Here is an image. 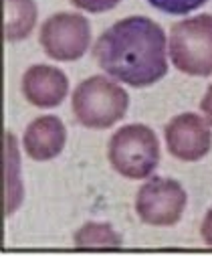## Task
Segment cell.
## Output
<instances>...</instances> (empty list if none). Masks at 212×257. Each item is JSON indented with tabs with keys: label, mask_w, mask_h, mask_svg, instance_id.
<instances>
[{
	"label": "cell",
	"mask_w": 212,
	"mask_h": 257,
	"mask_svg": "<svg viewBox=\"0 0 212 257\" xmlns=\"http://www.w3.org/2000/svg\"><path fill=\"white\" fill-rule=\"evenodd\" d=\"M97 65L117 81L148 87L168 73L166 35L148 17H127L109 27L95 43Z\"/></svg>",
	"instance_id": "1"
},
{
	"label": "cell",
	"mask_w": 212,
	"mask_h": 257,
	"mask_svg": "<svg viewBox=\"0 0 212 257\" xmlns=\"http://www.w3.org/2000/svg\"><path fill=\"white\" fill-rule=\"evenodd\" d=\"M129 105V97L117 83L103 75H93L81 81L71 99L77 121L85 127L103 130L117 123Z\"/></svg>",
	"instance_id": "2"
},
{
	"label": "cell",
	"mask_w": 212,
	"mask_h": 257,
	"mask_svg": "<svg viewBox=\"0 0 212 257\" xmlns=\"http://www.w3.org/2000/svg\"><path fill=\"white\" fill-rule=\"evenodd\" d=\"M111 166L125 178H148L160 162V146L152 127L144 123L123 125L107 146Z\"/></svg>",
	"instance_id": "3"
},
{
	"label": "cell",
	"mask_w": 212,
	"mask_h": 257,
	"mask_svg": "<svg viewBox=\"0 0 212 257\" xmlns=\"http://www.w3.org/2000/svg\"><path fill=\"white\" fill-rule=\"evenodd\" d=\"M170 57L182 73L208 77L212 75V15L184 19L172 27Z\"/></svg>",
	"instance_id": "4"
},
{
	"label": "cell",
	"mask_w": 212,
	"mask_h": 257,
	"mask_svg": "<svg viewBox=\"0 0 212 257\" xmlns=\"http://www.w3.org/2000/svg\"><path fill=\"white\" fill-rule=\"evenodd\" d=\"M39 43L55 61H77L87 53L91 43L89 21L83 15L57 13L43 23Z\"/></svg>",
	"instance_id": "5"
},
{
	"label": "cell",
	"mask_w": 212,
	"mask_h": 257,
	"mask_svg": "<svg viewBox=\"0 0 212 257\" xmlns=\"http://www.w3.org/2000/svg\"><path fill=\"white\" fill-rule=\"evenodd\" d=\"M186 201V190L178 180L156 176L137 190L135 213L146 225L172 227L182 219Z\"/></svg>",
	"instance_id": "6"
},
{
	"label": "cell",
	"mask_w": 212,
	"mask_h": 257,
	"mask_svg": "<svg viewBox=\"0 0 212 257\" xmlns=\"http://www.w3.org/2000/svg\"><path fill=\"white\" fill-rule=\"evenodd\" d=\"M164 136L170 154L184 162L204 158L212 146L210 125L198 113H180L172 117L164 127Z\"/></svg>",
	"instance_id": "7"
},
{
	"label": "cell",
	"mask_w": 212,
	"mask_h": 257,
	"mask_svg": "<svg viewBox=\"0 0 212 257\" xmlns=\"http://www.w3.org/2000/svg\"><path fill=\"white\" fill-rule=\"evenodd\" d=\"M69 91L67 75L51 65H33L23 75V93L37 107L59 105Z\"/></svg>",
	"instance_id": "8"
},
{
	"label": "cell",
	"mask_w": 212,
	"mask_h": 257,
	"mask_svg": "<svg viewBox=\"0 0 212 257\" xmlns=\"http://www.w3.org/2000/svg\"><path fill=\"white\" fill-rule=\"evenodd\" d=\"M67 140L65 125L57 115L37 117L25 132V150L33 160L45 162L61 154Z\"/></svg>",
	"instance_id": "9"
},
{
	"label": "cell",
	"mask_w": 212,
	"mask_h": 257,
	"mask_svg": "<svg viewBox=\"0 0 212 257\" xmlns=\"http://www.w3.org/2000/svg\"><path fill=\"white\" fill-rule=\"evenodd\" d=\"M37 23L35 0H5V37L7 41H21L31 35Z\"/></svg>",
	"instance_id": "10"
},
{
	"label": "cell",
	"mask_w": 212,
	"mask_h": 257,
	"mask_svg": "<svg viewBox=\"0 0 212 257\" xmlns=\"http://www.w3.org/2000/svg\"><path fill=\"white\" fill-rule=\"evenodd\" d=\"M77 247H119L121 237L105 223H87L75 233Z\"/></svg>",
	"instance_id": "11"
},
{
	"label": "cell",
	"mask_w": 212,
	"mask_h": 257,
	"mask_svg": "<svg viewBox=\"0 0 212 257\" xmlns=\"http://www.w3.org/2000/svg\"><path fill=\"white\" fill-rule=\"evenodd\" d=\"M148 3L168 15H188L200 9L206 0H148Z\"/></svg>",
	"instance_id": "12"
},
{
	"label": "cell",
	"mask_w": 212,
	"mask_h": 257,
	"mask_svg": "<svg viewBox=\"0 0 212 257\" xmlns=\"http://www.w3.org/2000/svg\"><path fill=\"white\" fill-rule=\"evenodd\" d=\"M71 5H75L77 9L87 11V13H105L117 7L119 0H71Z\"/></svg>",
	"instance_id": "13"
},
{
	"label": "cell",
	"mask_w": 212,
	"mask_h": 257,
	"mask_svg": "<svg viewBox=\"0 0 212 257\" xmlns=\"http://www.w3.org/2000/svg\"><path fill=\"white\" fill-rule=\"evenodd\" d=\"M200 235H202L204 243L212 247V209L206 213V217H204V221H202V227H200Z\"/></svg>",
	"instance_id": "14"
},
{
	"label": "cell",
	"mask_w": 212,
	"mask_h": 257,
	"mask_svg": "<svg viewBox=\"0 0 212 257\" xmlns=\"http://www.w3.org/2000/svg\"><path fill=\"white\" fill-rule=\"evenodd\" d=\"M200 109L204 111L208 123H212V85H210L208 91L204 93V97H202V101H200Z\"/></svg>",
	"instance_id": "15"
}]
</instances>
